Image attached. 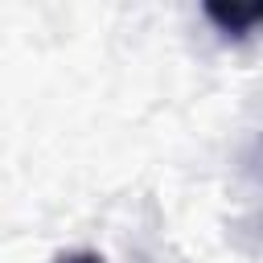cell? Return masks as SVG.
Listing matches in <instances>:
<instances>
[{
	"instance_id": "2",
	"label": "cell",
	"mask_w": 263,
	"mask_h": 263,
	"mask_svg": "<svg viewBox=\"0 0 263 263\" xmlns=\"http://www.w3.org/2000/svg\"><path fill=\"white\" fill-rule=\"evenodd\" d=\"M53 263H103V255H95V251H70V255H58Z\"/></svg>"
},
{
	"instance_id": "1",
	"label": "cell",
	"mask_w": 263,
	"mask_h": 263,
	"mask_svg": "<svg viewBox=\"0 0 263 263\" xmlns=\"http://www.w3.org/2000/svg\"><path fill=\"white\" fill-rule=\"evenodd\" d=\"M205 16L226 37H247L251 29L263 25V4H205Z\"/></svg>"
}]
</instances>
